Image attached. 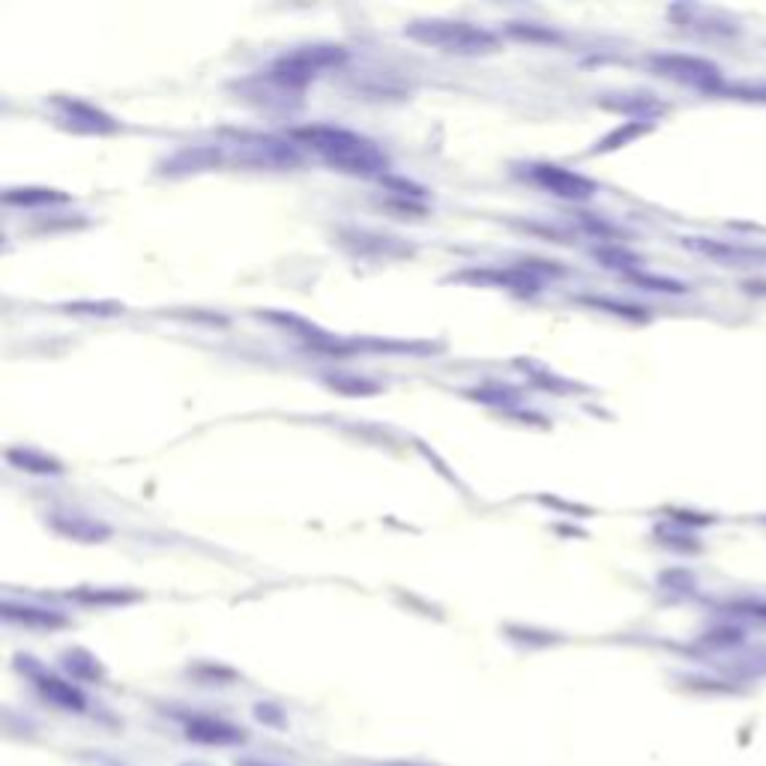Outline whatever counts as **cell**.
I'll use <instances>...</instances> for the list:
<instances>
[{
    "label": "cell",
    "instance_id": "obj_1",
    "mask_svg": "<svg viewBox=\"0 0 766 766\" xmlns=\"http://www.w3.org/2000/svg\"><path fill=\"white\" fill-rule=\"evenodd\" d=\"M294 141L306 144L312 153H318L330 168L354 177H372L383 174L389 168V159L381 147L345 126H327V123H312L300 126L291 132Z\"/></svg>",
    "mask_w": 766,
    "mask_h": 766
},
{
    "label": "cell",
    "instance_id": "obj_2",
    "mask_svg": "<svg viewBox=\"0 0 766 766\" xmlns=\"http://www.w3.org/2000/svg\"><path fill=\"white\" fill-rule=\"evenodd\" d=\"M404 33L422 45L440 48L446 54H488L497 48V36L479 24H470V21H443V18L413 21Z\"/></svg>",
    "mask_w": 766,
    "mask_h": 766
},
{
    "label": "cell",
    "instance_id": "obj_3",
    "mask_svg": "<svg viewBox=\"0 0 766 766\" xmlns=\"http://www.w3.org/2000/svg\"><path fill=\"white\" fill-rule=\"evenodd\" d=\"M345 60H348V51L342 45H306V48H297V51L279 57L270 66V78L279 87L303 90L306 84H312L318 78L321 69L342 66Z\"/></svg>",
    "mask_w": 766,
    "mask_h": 766
},
{
    "label": "cell",
    "instance_id": "obj_4",
    "mask_svg": "<svg viewBox=\"0 0 766 766\" xmlns=\"http://www.w3.org/2000/svg\"><path fill=\"white\" fill-rule=\"evenodd\" d=\"M653 69L665 78H674V81H683V84L701 87V90H716L722 81V72L716 63L689 57V54H659V57H653Z\"/></svg>",
    "mask_w": 766,
    "mask_h": 766
},
{
    "label": "cell",
    "instance_id": "obj_5",
    "mask_svg": "<svg viewBox=\"0 0 766 766\" xmlns=\"http://www.w3.org/2000/svg\"><path fill=\"white\" fill-rule=\"evenodd\" d=\"M530 177L533 183H539L545 192L557 195V198H566V201H587L596 195V183L578 171H569L563 165H551V162H539L530 168Z\"/></svg>",
    "mask_w": 766,
    "mask_h": 766
},
{
    "label": "cell",
    "instance_id": "obj_6",
    "mask_svg": "<svg viewBox=\"0 0 766 766\" xmlns=\"http://www.w3.org/2000/svg\"><path fill=\"white\" fill-rule=\"evenodd\" d=\"M54 111H57V120L72 129V132H81V135H108L117 129V120L111 114H105L102 108L90 105V102H81V99H69V96H57L54 102Z\"/></svg>",
    "mask_w": 766,
    "mask_h": 766
},
{
    "label": "cell",
    "instance_id": "obj_7",
    "mask_svg": "<svg viewBox=\"0 0 766 766\" xmlns=\"http://www.w3.org/2000/svg\"><path fill=\"white\" fill-rule=\"evenodd\" d=\"M689 246L701 255H710L722 264H734V267H758L766 264V249L761 246H734V243H722V240H689Z\"/></svg>",
    "mask_w": 766,
    "mask_h": 766
},
{
    "label": "cell",
    "instance_id": "obj_8",
    "mask_svg": "<svg viewBox=\"0 0 766 766\" xmlns=\"http://www.w3.org/2000/svg\"><path fill=\"white\" fill-rule=\"evenodd\" d=\"M186 737L201 743V746H237L246 740V734L222 719H210V716H198L186 725Z\"/></svg>",
    "mask_w": 766,
    "mask_h": 766
},
{
    "label": "cell",
    "instance_id": "obj_9",
    "mask_svg": "<svg viewBox=\"0 0 766 766\" xmlns=\"http://www.w3.org/2000/svg\"><path fill=\"white\" fill-rule=\"evenodd\" d=\"M36 686H39V692H42L51 704H57V707H63V710L81 713V710L87 707L84 695H81L72 683H66V680H60V677L39 674V677H36Z\"/></svg>",
    "mask_w": 766,
    "mask_h": 766
},
{
    "label": "cell",
    "instance_id": "obj_10",
    "mask_svg": "<svg viewBox=\"0 0 766 766\" xmlns=\"http://www.w3.org/2000/svg\"><path fill=\"white\" fill-rule=\"evenodd\" d=\"M3 617L9 623H24V626H42V629H57L63 626V617L60 614H51V611H42V608H30V605H12V602H3Z\"/></svg>",
    "mask_w": 766,
    "mask_h": 766
},
{
    "label": "cell",
    "instance_id": "obj_11",
    "mask_svg": "<svg viewBox=\"0 0 766 766\" xmlns=\"http://www.w3.org/2000/svg\"><path fill=\"white\" fill-rule=\"evenodd\" d=\"M9 461L24 467V470H30V473H42V476H57L63 470L51 455L33 452V449H9Z\"/></svg>",
    "mask_w": 766,
    "mask_h": 766
},
{
    "label": "cell",
    "instance_id": "obj_12",
    "mask_svg": "<svg viewBox=\"0 0 766 766\" xmlns=\"http://www.w3.org/2000/svg\"><path fill=\"white\" fill-rule=\"evenodd\" d=\"M57 201H66V195L57 189H9L3 195V204L9 207H39V204H57Z\"/></svg>",
    "mask_w": 766,
    "mask_h": 766
},
{
    "label": "cell",
    "instance_id": "obj_13",
    "mask_svg": "<svg viewBox=\"0 0 766 766\" xmlns=\"http://www.w3.org/2000/svg\"><path fill=\"white\" fill-rule=\"evenodd\" d=\"M66 668H69L75 677H87V680H96V677H99V665H96L87 653H81V650L66 653Z\"/></svg>",
    "mask_w": 766,
    "mask_h": 766
},
{
    "label": "cell",
    "instance_id": "obj_14",
    "mask_svg": "<svg viewBox=\"0 0 766 766\" xmlns=\"http://www.w3.org/2000/svg\"><path fill=\"white\" fill-rule=\"evenodd\" d=\"M641 132H647V126L644 123H629L626 129H617V132H611L599 147H596V153L599 150H614V147H620V144H626L629 138H635V135H641Z\"/></svg>",
    "mask_w": 766,
    "mask_h": 766
},
{
    "label": "cell",
    "instance_id": "obj_15",
    "mask_svg": "<svg viewBox=\"0 0 766 766\" xmlns=\"http://www.w3.org/2000/svg\"><path fill=\"white\" fill-rule=\"evenodd\" d=\"M392 189H398V195H413V198H419V195H425L419 186H413L410 180H386Z\"/></svg>",
    "mask_w": 766,
    "mask_h": 766
},
{
    "label": "cell",
    "instance_id": "obj_16",
    "mask_svg": "<svg viewBox=\"0 0 766 766\" xmlns=\"http://www.w3.org/2000/svg\"><path fill=\"white\" fill-rule=\"evenodd\" d=\"M237 766H279V764H270V761H237Z\"/></svg>",
    "mask_w": 766,
    "mask_h": 766
},
{
    "label": "cell",
    "instance_id": "obj_17",
    "mask_svg": "<svg viewBox=\"0 0 766 766\" xmlns=\"http://www.w3.org/2000/svg\"><path fill=\"white\" fill-rule=\"evenodd\" d=\"M378 766H422V764H404V761H389V764H378Z\"/></svg>",
    "mask_w": 766,
    "mask_h": 766
}]
</instances>
